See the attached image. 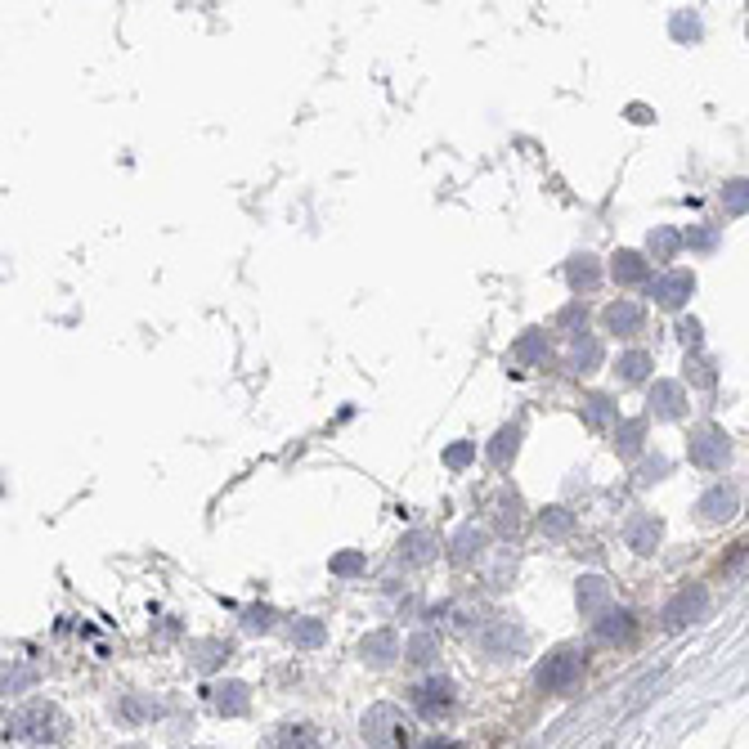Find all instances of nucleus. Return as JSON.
Masks as SVG:
<instances>
[{
	"instance_id": "6ab92c4d",
	"label": "nucleus",
	"mask_w": 749,
	"mask_h": 749,
	"mask_svg": "<svg viewBox=\"0 0 749 749\" xmlns=\"http://www.w3.org/2000/svg\"><path fill=\"white\" fill-rule=\"evenodd\" d=\"M723 202H727V211H749V184H727V193H723Z\"/></svg>"
},
{
	"instance_id": "bb28decb",
	"label": "nucleus",
	"mask_w": 749,
	"mask_h": 749,
	"mask_svg": "<svg viewBox=\"0 0 749 749\" xmlns=\"http://www.w3.org/2000/svg\"><path fill=\"white\" fill-rule=\"evenodd\" d=\"M126 714H162V705H140V700H131V705H126Z\"/></svg>"
},
{
	"instance_id": "b1692460",
	"label": "nucleus",
	"mask_w": 749,
	"mask_h": 749,
	"mask_svg": "<svg viewBox=\"0 0 749 749\" xmlns=\"http://www.w3.org/2000/svg\"><path fill=\"white\" fill-rule=\"evenodd\" d=\"M471 453H476V445H453V449H449V467H462Z\"/></svg>"
},
{
	"instance_id": "6e6552de",
	"label": "nucleus",
	"mask_w": 749,
	"mask_h": 749,
	"mask_svg": "<svg viewBox=\"0 0 749 749\" xmlns=\"http://www.w3.org/2000/svg\"><path fill=\"white\" fill-rule=\"evenodd\" d=\"M597 637L601 642H624V637H633V615H628V610H606V615L597 619Z\"/></svg>"
},
{
	"instance_id": "412c9836",
	"label": "nucleus",
	"mask_w": 749,
	"mask_h": 749,
	"mask_svg": "<svg viewBox=\"0 0 749 749\" xmlns=\"http://www.w3.org/2000/svg\"><path fill=\"white\" fill-rule=\"evenodd\" d=\"M292 637H297V646H319L323 642V628L319 624H301Z\"/></svg>"
},
{
	"instance_id": "2eb2a0df",
	"label": "nucleus",
	"mask_w": 749,
	"mask_h": 749,
	"mask_svg": "<svg viewBox=\"0 0 749 749\" xmlns=\"http://www.w3.org/2000/svg\"><path fill=\"white\" fill-rule=\"evenodd\" d=\"M678 400H682V386L660 382V386H655V400H651V404H660L664 418H673V413H678Z\"/></svg>"
},
{
	"instance_id": "9d476101",
	"label": "nucleus",
	"mask_w": 749,
	"mask_h": 749,
	"mask_svg": "<svg viewBox=\"0 0 749 749\" xmlns=\"http://www.w3.org/2000/svg\"><path fill=\"white\" fill-rule=\"evenodd\" d=\"M211 700H216L220 714H243V709H247V687H243V682H225V687L211 691Z\"/></svg>"
},
{
	"instance_id": "a878e982",
	"label": "nucleus",
	"mask_w": 749,
	"mask_h": 749,
	"mask_svg": "<svg viewBox=\"0 0 749 749\" xmlns=\"http://www.w3.org/2000/svg\"><path fill=\"white\" fill-rule=\"evenodd\" d=\"M332 570H337V575H350V570H359V557H355V552H350V557H337V566H332Z\"/></svg>"
},
{
	"instance_id": "7ed1b4c3",
	"label": "nucleus",
	"mask_w": 749,
	"mask_h": 749,
	"mask_svg": "<svg viewBox=\"0 0 749 749\" xmlns=\"http://www.w3.org/2000/svg\"><path fill=\"white\" fill-rule=\"evenodd\" d=\"M584 678V660L575 651H557L539 664V687L543 691H575Z\"/></svg>"
},
{
	"instance_id": "f3484780",
	"label": "nucleus",
	"mask_w": 749,
	"mask_h": 749,
	"mask_svg": "<svg viewBox=\"0 0 749 749\" xmlns=\"http://www.w3.org/2000/svg\"><path fill=\"white\" fill-rule=\"evenodd\" d=\"M364 655H373V660H391V655H395V633H373L364 642Z\"/></svg>"
},
{
	"instance_id": "ddd939ff",
	"label": "nucleus",
	"mask_w": 749,
	"mask_h": 749,
	"mask_svg": "<svg viewBox=\"0 0 749 749\" xmlns=\"http://www.w3.org/2000/svg\"><path fill=\"white\" fill-rule=\"evenodd\" d=\"M270 749H314V732L310 727H283L270 741Z\"/></svg>"
},
{
	"instance_id": "1a4fd4ad",
	"label": "nucleus",
	"mask_w": 749,
	"mask_h": 749,
	"mask_svg": "<svg viewBox=\"0 0 749 749\" xmlns=\"http://www.w3.org/2000/svg\"><path fill=\"white\" fill-rule=\"evenodd\" d=\"M700 512L709 516V521H727V516L736 512V494L727 485H718V489H709L705 498H700Z\"/></svg>"
},
{
	"instance_id": "5701e85b",
	"label": "nucleus",
	"mask_w": 749,
	"mask_h": 749,
	"mask_svg": "<svg viewBox=\"0 0 749 749\" xmlns=\"http://www.w3.org/2000/svg\"><path fill=\"white\" fill-rule=\"evenodd\" d=\"M570 279H575V283H584V288H593V283H597V270H593V265H575V270H570Z\"/></svg>"
},
{
	"instance_id": "9b49d317",
	"label": "nucleus",
	"mask_w": 749,
	"mask_h": 749,
	"mask_svg": "<svg viewBox=\"0 0 749 749\" xmlns=\"http://www.w3.org/2000/svg\"><path fill=\"white\" fill-rule=\"evenodd\" d=\"M637 323H642V310H637L633 301H619V305H610V310H606V328L610 332H633Z\"/></svg>"
},
{
	"instance_id": "dca6fc26",
	"label": "nucleus",
	"mask_w": 749,
	"mask_h": 749,
	"mask_svg": "<svg viewBox=\"0 0 749 749\" xmlns=\"http://www.w3.org/2000/svg\"><path fill=\"white\" fill-rule=\"evenodd\" d=\"M646 368H651V359H646L642 350H633V355H624V359H619V373H624V382H642V377H646Z\"/></svg>"
},
{
	"instance_id": "4468645a",
	"label": "nucleus",
	"mask_w": 749,
	"mask_h": 749,
	"mask_svg": "<svg viewBox=\"0 0 749 749\" xmlns=\"http://www.w3.org/2000/svg\"><path fill=\"white\" fill-rule=\"evenodd\" d=\"M628 539H633L637 552H651L655 539H660V521H655V516H642V521L633 525V534H628Z\"/></svg>"
},
{
	"instance_id": "39448f33",
	"label": "nucleus",
	"mask_w": 749,
	"mask_h": 749,
	"mask_svg": "<svg viewBox=\"0 0 749 749\" xmlns=\"http://www.w3.org/2000/svg\"><path fill=\"white\" fill-rule=\"evenodd\" d=\"M691 292H696V279H691L687 270H673V274H664V279H655V301L669 305V310H678Z\"/></svg>"
},
{
	"instance_id": "f03ea898",
	"label": "nucleus",
	"mask_w": 749,
	"mask_h": 749,
	"mask_svg": "<svg viewBox=\"0 0 749 749\" xmlns=\"http://www.w3.org/2000/svg\"><path fill=\"white\" fill-rule=\"evenodd\" d=\"M364 741L373 745V749H404V745H409V732H404L400 709H391V705L368 709V718H364Z\"/></svg>"
},
{
	"instance_id": "a211bd4d",
	"label": "nucleus",
	"mask_w": 749,
	"mask_h": 749,
	"mask_svg": "<svg viewBox=\"0 0 749 749\" xmlns=\"http://www.w3.org/2000/svg\"><path fill=\"white\" fill-rule=\"evenodd\" d=\"M579 601H584V610H601V601H606V584H601V579H584Z\"/></svg>"
},
{
	"instance_id": "0eeeda50",
	"label": "nucleus",
	"mask_w": 749,
	"mask_h": 749,
	"mask_svg": "<svg viewBox=\"0 0 749 749\" xmlns=\"http://www.w3.org/2000/svg\"><path fill=\"white\" fill-rule=\"evenodd\" d=\"M700 610H705V588H682V593L673 597V606L664 610V619H669L673 628H682V624H691Z\"/></svg>"
},
{
	"instance_id": "cd10ccee",
	"label": "nucleus",
	"mask_w": 749,
	"mask_h": 749,
	"mask_svg": "<svg viewBox=\"0 0 749 749\" xmlns=\"http://www.w3.org/2000/svg\"><path fill=\"white\" fill-rule=\"evenodd\" d=\"M422 749H458V745H453V741H427Z\"/></svg>"
},
{
	"instance_id": "aec40b11",
	"label": "nucleus",
	"mask_w": 749,
	"mask_h": 749,
	"mask_svg": "<svg viewBox=\"0 0 749 749\" xmlns=\"http://www.w3.org/2000/svg\"><path fill=\"white\" fill-rule=\"evenodd\" d=\"M673 247H678V234H669V229H660V234H651V252L660 256V261L673 252Z\"/></svg>"
},
{
	"instance_id": "f257e3e1",
	"label": "nucleus",
	"mask_w": 749,
	"mask_h": 749,
	"mask_svg": "<svg viewBox=\"0 0 749 749\" xmlns=\"http://www.w3.org/2000/svg\"><path fill=\"white\" fill-rule=\"evenodd\" d=\"M9 736L14 741H32V745H45L54 741V736L63 732V714L54 705H45V700H32V705H23L18 714H9Z\"/></svg>"
},
{
	"instance_id": "f8f14e48",
	"label": "nucleus",
	"mask_w": 749,
	"mask_h": 749,
	"mask_svg": "<svg viewBox=\"0 0 749 749\" xmlns=\"http://www.w3.org/2000/svg\"><path fill=\"white\" fill-rule=\"evenodd\" d=\"M646 274H651V270H646V261L637 252H619L615 256V279L619 283H642Z\"/></svg>"
},
{
	"instance_id": "4be33fe9",
	"label": "nucleus",
	"mask_w": 749,
	"mask_h": 749,
	"mask_svg": "<svg viewBox=\"0 0 749 749\" xmlns=\"http://www.w3.org/2000/svg\"><path fill=\"white\" fill-rule=\"evenodd\" d=\"M507 453H516V431H503L494 445V462H507Z\"/></svg>"
},
{
	"instance_id": "423d86ee",
	"label": "nucleus",
	"mask_w": 749,
	"mask_h": 749,
	"mask_svg": "<svg viewBox=\"0 0 749 749\" xmlns=\"http://www.w3.org/2000/svg\"><path fill=\"white\" fill-rule=\"evenodd\" d=\"M449 682H422V687L418 691H413V709H418V714L422 718H440V714H445V709H449Z\"/></svg>"
},
{
	"instance_id": "393cba45",
	"label": "nucleus",
	"mask_w": 749,
	"mask_h": 749,
	"mask_svg": "<svg viewBox=\"0 0 749 749\" xmlns=\"http://www.w3.org/2000/svg\"><path fill=\"white\" fill-rule=\"evenodd\" d=\"M610 400H593V409H588V418H593V427H601V422L610 418V409H606Z\"/></svg>"
},
{
	"instance_id": "20e7f679",
	"label": "nucleus",
	"mask_w": 749,
	"mask_h": 749,
	"mask_svg": "<svg viewBox=\"0 0 749 749\" xmlns=\"http://www.w3.org/2000/svg\"><path fill=\"white\" fill-rule=\"evenodd\" d=\"M691 462H696V467H705V471L723 467V462H727V440H723V431H714V427L700 431V436L691 440Z\"/></svg>"
}]
</instances>
